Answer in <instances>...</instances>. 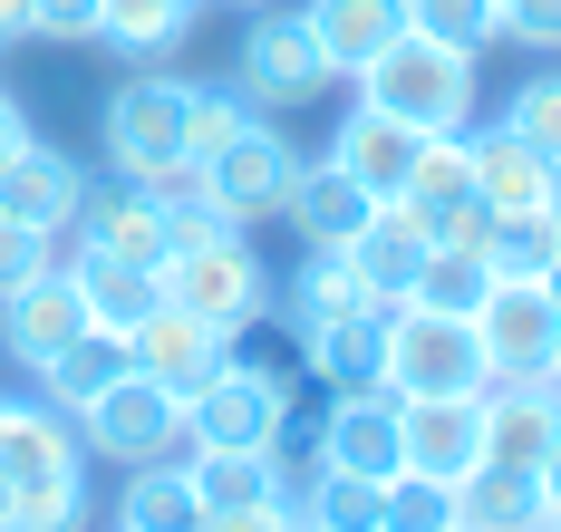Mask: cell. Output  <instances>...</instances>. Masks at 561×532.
I'll return each mask as SVG.
<instances>
[{
  "label": "cell",
  "mask_w": 561,
  "mask_h": 532,
  "mask_svg": "<svg viewBox=\"0 0 561 532\" xmlns=\"http://www.w3.org/2000/svg\"><path fill=\"white\" fill-rule=\"evenodd\" d=\"M0 474H10V532H88V446L68 407L0 397Z\"/></svg>",
  "instance_id": "obj_1"
},
{
  "label": "cell",
  "mask_w": 561,
  "mask_h": 532,
  "mask_svg": "<svg viewBox=\"0 0 561 532\" xmlns=\"http://www.w3.org/2000/svg\"><path fill=\"white\" fill-rule=\"evenodd\" d=\"M358 107H388V117H407L416 136H465V126H474V59L446 49V39L397 30L388 49L358 68Z\"/></svg>",
  "instance_id": "obj_2"
},
{
  "label": "cell",
  "mask_w": 561,
  "mask_h": 532,
  "mask_svg": "<svg viewBox=\"0 0 561 532\" xmlns=\"http://www.w3.org/2000/svg\"><path fill=\"white\" fill-rule=\"evenodd\" d=\"M156 291L174 310H194V320H214V329H252V320H272V262L252 252V233H204V242H174L165 262H156Z\"/></svg>",
  "instance_id": "obj_3"
},
{
  "label": "cell",
  "mask_w": 561,
  "mask_h": 532,
  "mask_svg": "<svg viewBox=\"0 0 561 532\" xmlns=\"http://www.w3.org/2000/svg\"><path fill=\"white\" fill-rule=\"evenodd\" d=\"M484 388H494V358L474 339V320L397 300L388 310V397H484Z\"/></svg>",
  "instance_id": "obj_4"
},
{
  "label": "cell",
  "mask_w": 561,
  "mask_h": 532,
  "mask_svg": "<svg viewBox=\"0 0 561 532\" xmlns=\"http://www.w3.org/2000/svg\"><path fill=\"white\" fill-rule=\"evenodd\" d=\"M184 88L194 78H156V68H136L126 88L107 97V165L126 184H174L194 165V136H184Z\"/></svg>",
  "instance_id": "obj_5"
},
{
  "label": "cell",
  "mask_w": 561,
  "mask_h": 532,
  "mask_svg": "<svg viewBox=\"0 0 561 532\" xmlns=\"http://www.w3.org/2000/svg\"><path fill=\"white\" fill-rule=\"evenodd\" d=\"M232 88L262 107V117H290V107H320L339 88L330 49L310 39V20L280 0V10H252V30H242V59H232Z\"/></svg>",
  "instance_id": "obj_6"
},
{
  "label": "cell",
  "mask_w": 561,
  "mask_h": 532,
  "mask_svg": "<svg viewBox=\"0 0 561 532\" xmlns=\"http://www.w3.org/2000/svg\"><path fill=\"white\" fill-rule=\"evenodd\" d=\"M78 446H88V465H156V455H184V397L156 388L146 368H126L116 388H98L88 407H78Z\"/></svg>",
  "instance_id": "obj_7"
},
{
  "label": "cell",
  "mask_w": 561,
  "mask_h": 532,
  "mask_svg": "<svg viewBox=\"0 0 561 532\" xmlns=\"http://www.w3.org/2000/svg\"><path fill=\"white\" fill-rule=\"evenodd\" d=\"M290 436V378L262 358H224L184 397V446H280Z\"/></svg>",
  "instance_id": "obj_8"
},
{
  "label": "cell",
  "mask_w": 561,
  "mask_h": 532,
  "mask_svg": "<svg viewBox=\"0 0 561 532\" xmlns=\"http://www.w3.org/2000/svg\"><path fill=\"white\" fill-rule=\"evenodd\" d=\"M194 175H204V194L224 204V223H242V233H252V223H272L280 204H290L300 146H290V136H280L272 117H252L242 136H232V146H214V155H204Z\"/></svg>",
  "instance_id": "obj_9"
},
{
  "label": "cell",
  "mask_w": 561,
  "mask_h": 532,
  "mask_svg": "<svg viewBox=\"0 0 561 532\" xmlns=\"http://www.w3.org/2000/svg\"><path fill=\"white\" fill-rule=\"evenodd\" d=\"M78 339H88V300H78V281H68V262L30 271L20 291H0V349L20 358L30 378H39L49 358H68Z\"/></svg>",
  "instance_id": "obj_10"
},
{
  "label": "cell",
  "mask_w": 561,
  "mask_h": 532,
  "mask_svg": "<svg viewBox=\"0 0 561 532\" xmlns=\"http://www.w3.org/2000/svg\"><path fill=\"white\" fill-rule=\"evenodd\" d=\"M474 339L494 358V378H552V349H561V300L542 281H494L484 310H474Z\"/></svg>",
  "instance_id": "obj_11"
},
{
  "label": "cell",
  "mask_w": 561,
  "mask_h": 532,
  "mask_svg": "<svg viewBox=\"0 0 561 532\" xmlns=\"http://www.w3.org/2000/svg\"><path fill=\"white\" fill-rule=\"evenodd\" d=\"M397 213L416 223L426 242H484V194H474V165H465V136H426V155H416V175L397 194Z\"/></svg>",
  "instance_id": "obj_12"
},
{
  "label": "cell",
  "mask_w": 561,
  "mask_h": 532,
  "mask_svg": "<svg viewBox=\"0 0 561 532\" xmlns=\"http://www.w3.org/2000/svg\"><path fill=\"white\" fill-rule=\"evenodd\" d=\"M224 358H232V329L194 320V310H174V300H156V310L126 329V368H146V378H156V388H174V397H194Z\"/></svg>",
  "instance_id": "obj_13"
},
{
  "label": "cell",
  "mask_w": 561,
  "mask_h": 532,
  "mask_svg": "<svg viewBox=\"0 0 561 532\" xmlns=\"http://www.w3.org/2000/svg\"><path fill=\"white\" fill-rule=\"evenodd\" d=\"M300 358L330 397H358V388H388V310L348 300L330 320H300Z\"/></svg>",
  "instance_id": "obj_14"
},
{
  "label": "cell",
  "mask_w": 561,
  "mask_h": 532,
  "mask_svg": "<svg viewBox=\"0 0 561 532\" xmlns=\"http://www.w3.org/2000/svg\"><path fill=\"white\" fill-rule=\"evenodd\" d=\"M416 155H426V136H416L407 117H388V107H348L339 136H330V165L358 184L368 204H397L407 175H416Z\"/></svg>",
  "instance_id": "obj_15"
},
{
  "label": "cell",
  "mask_w": 561,
  "mask_h": 532,
  "mask_svg": "<svg viewBox=\"0 0 561 532\" xmlns=\"http://www.w3.org/2000/svg\"><path fill=\"white\" fill-rule=\"evenodd\" d=\"M397 436H407V474L465 484L484 465V397H397Z\"/></svg>",
  "instance_id": "obj_16"
},
{
  "label": "cell",
  "mask_w": 561,
  "mask_h": 532,
  "mask_svg": "<svg viewBox=\"0 0 561 532\" xmlns=\"http://www.w3.org/2000/svg\"><path fill=\"white\" fill-rule=\"evenodd\" d=\"M320 465L339 474H368V484H388V474H407V436H397V397L388 388H358V397H330V416H320Z\"/></svg>",
  "instance_id": "obj_17"
},
{
  "label": "cell",
  "mask_w": 561,
  "mask_h": 532,
  "mask_svg": "<svg viewBox=\"0 0 561 532\" xmlns=\"http://www.w3.org/2000/svg\"><path fill=\"white\" fill-rule=\"evenodd\" d=\"M68 242H88V252H116V262H165V204H156V184H88L78 194V223H68Z\"/></svg>",
  "instance_id": "obj_18"
},
{
  "label": "cell",
  "mask_w": 561,
  "mask_h": 532,
  "mask_svg": "<svg viewBox=\"0 0 561 532\" xmlns=\"http://www.w3.org/2000/svg\"><path fill=\"white\" fill-rule=\"evenodd\" d=\"M78 194H88V175L58 155V146H20L10 165H0V213L10 223H30V233H49V242H68V223H78Z\"/></svg>",
  "instance_id": "obj_19"
},
{
  "label": "cell",
  "mask_w": 561,
  "mask_h": 532,
  "mask_svg": "<svg viewBox=\"0 0 561 532\" xmlns=\"http://www.w3.org/2000/svg\"><path fill=\"white\" fill-rule=\"evenodd\" d=\"M465 165H474V194L494 204V213H523V204H561V165L552 155H533L504 117L494 126H465Z\"/></svg>",
  "instance_id": "obj_20"
},
{
  "label": "cell",
  "mask_w": 561,
  "mask_h": 532,
  "mask_svg": "<svg viewBox=\"0 0 561 532\" xmlns=\"http://www.w3.org/2000/svg\"><path fill=\"white\" fill-rule=\"evenodd\" d=\"M184 474H194L204 513H252V504H290L280 446H184Z\"/></svg>",
  "instance_id": "obj_21"
},
{
  "label": "cell",
  "mask_w": 561,
  "mask_h": 532,
  "mask_svg": "<svg viewBox=\"0 0 561 532\" xmlns=\"http://www.w3.org/2000/svg\"><path fill=\"white\" fill-rule=\"evenodd\" d=\"M58 262H68V281L88 300V329H107V339H126V329L165 300L146 262H116V252H88V242H58Z\"/></svg>",
  "instance_id": "obj_22"
},
{
  "label": "cell",
  "mask_w": 561,
  "mask_h": 532,
  "mask_svg": "<svg viewBox=\"0 0 561 532\" xmlns=\"http://www.w3.org/2000/svg\"><path fill=\"white\" fill-rule=\"evenodd\" d=\"M426 252H436V242L416 233V223H407L397 204H378V213H368V223L348 233V271H358V291L378 300V310H397V300L416 291V271H426Z\"/></svg>",
  "instance_id": "obj_23"
},
{
  "label": "cell",
  "mask_w": 561,
  "mask_h": 532,
  "mask_svg": "<svg viewBox=\"0 0 561 532\" xmlns=\"http://www.w3.org/2000/svg\"><path fill=\"white\" fill-rule=\"evenodd\" d=\"M368 213H378V204H368L358 184L339 175L330 155H320V165L300 155V175H290V204H280V223H290V233L310 242V252H348V233H358Z\"/></svg>",
  "instance_id": "obj_24"
},
{
  "label": "cell",
  "mask_w": 561,
  "mask_h": 532,
  "mask_svg": "<svg viewBox=\"0 0 561 532\" xmlns=\"http://www.w3.org/2000/svg\"><path fill=\"white\" fill-rule=\"evenodd\" d=\"M116 532H204V494H194L184 455L126 465V484H116Z\"/></svg>",
  "instance_id": "obj_25"
},
{
  "label": "cell",
  "mask_w": 561,
  "mask_h": 532,
  "mask_svg": "<svg viewBox=\"0 0 561 532\" xmlns=\"http://www.w3.org/2000/svg\"><path fill=\"white\" fill-rule=\"evenodd\" d=\"M300 20H310V39L330 49L339 78H358V68H368L397 30H407V0H310Z\"/></svg>",
  "instance_id": "obj_26"
},
{
  "label": "cell",
  "mask_w": 561,
  "mask_h": 532,
  "mask_svg": "<svg viewBox=\"0 0 561 532\" xmlns=\"http://www.w3.org/2000/svg\"><path fill=\"white\" fill-rule=\"evenodd\" d=\"M484 262H494V281H542L561 262V204H523V213H484V242H474Z\"/></svg>",
  "instance_id": "obj_27"
},
{
  "label": "cell",
  "mask_w": 561,
  "mask_h": 532,
  "mask_svg": "<svg viewBox=\"0 0 561 532\" xmlns=\"http://www.w3.org/2000/svg\"><path fill=\"white\" fill-rule=\"evenodd\" d=\"M455 523L465 532H542V494H533V474H513V465H474L455 484Z\"/></svg>",
  "instance_id": "obj_28"
},
{
  "label": "cell",
  "mask_w": 561,
  "mask_h": 532,
  "mask_svg": "<svg viewBox=\"0 0 561 532\" xmlns=\"http://www.w3.org/2000/svg\"><path fill=\"white\" fill-rule=\"evenodd\" d=\"M300 532H378V484L368 474H339V465H310V484L290 494Z\"/></svg>",
  "instance_id": "obj_29"
},
{
  "label": "cell",
  "mask_w": 561,
  "mask_h": 532,
  "mask_svg": "<svg viewBox=\"0 0 561 532\" xmlns=\"http://www.w3.org/2000/svg\"><path fill=\"white\" fill-rule=\"evenodd\" d=\"M484 291H494V262H484L474 242H436L407 300H426V310H455V320H474V310H484Z\"/></svg>",
  "instance_id": "obj_30"
},
{
  "label": "cell",
  "mask_w": 561,
  "mask_h": 532,
  "mask_svg": "<svg viewBox=\"0 0 561 532\" xmlns=\"http://www.w3.org/2000/svg\"><path fill=\"white\" fill-rule=\"evenodd\" d=\"M116 378H126V339H107V329H88V339H78L68 358H49V368H39V397L78 416L88 397H98V388H116Z\"/></svg>",
  "instance_id": "obj_31"
},
{
  "label": "cell",
  "mask_w": 561,
  "mask_h": 532,
  "mask_svg": "<svg viewBox=\"0 0 561 532\" xmlns=\"http://www.w3.org/2000/svg\"><path fill=\"white\" fill-rule=\"evenodd\" d=\"M194 10H204V0H107L98 39H116L126 59H156V49H174V39L194 30Z\"/></svg>",
  "instance_id": "obj_32"
},
{
  "label": "cell",
  "mask_w": 561,
  "mask_h": 532,
  "mask_svg": "<svg viewBox=\"0 0 561 532\" xmlns=\"http://www.w3.org/2000/svg\"><path fill=\"white\" fill-rule=\"evenodd\" d=\"M407 30H416V39H446L465 59H484V49L504 39V10H494V0H407Z\"/></svg>",
  "instance_id": "obj_33"
},
{
  "label": "cell",
  "mask_w": 561,
  "mask_h": 532,
  "mask_svg": "<svg viewBox=\"0 0 561 532\" xmlns=\"http://www.w3.org/2000/svg\"><path fill=\"white\" fill-rule=\"evenodd\" d=\"M378 532H455V484H436V474H388L378 484Z\"/></svg>",
  "instance_id": "obj_34"
},
{
  "label": "cell",
  "mask_w": 561,
  "mask_h": 532,
  "mask_svg": "<svg viewBox=\"0 0 561 532\" xmlns=\"http://www.w3.org/2000/svg\"><path fill=\"white\" fill-rule=\"evenodd\" d=\"M348 300H368L358 271H348V252H310L300 281H290V329H300V320H330V310H348ZM368 310H378V300H368Z\"/></svg>",
  "instance_id": "obj_35"
},
{
  "label": "cell",
  "mask_w": 561,
  "mask_h": 532,
  "mask_svg": "<svg viewBox=\"0 0 561 532\" xmlns=\"http://www.w3.org/2000/svg\"><path fill=\"white\" fill-rule=\"evenodd\" d=\"M504 126L533 146V155H552V165H561V68H542V78L513 88V97H504Z\"/></svg>",
  "instance_id": "obj_36"
},
{
  "label": "cell",
  "mask_w": 561,
  "mask_h": 532,
  "mask_svg": "<svg viewBox=\"0 0 561 532\" xmlns=\"http://www.w3.org/2000/svg\"><path fill=\"white\" fill-rule=\"evenodd\" d=\"M252 117H262V107H252L242 88H184V136H194V165H204L214 146H232Z\"/></svg>",
  "instance_id": "obj_37"
},
{
  "label": "cell",
  "mask_w": 561,
  "mask_h": 532,
  "mask_svg": "<svg viewBox=\"0 0 561 532\" xmlns=\"http://www.w3.org/2000/svg\"><path fill=\"white\" fill-rule=\"evenodd\" d=\"M49 262H58L49 233H30V223H10V213H0V291H20V281H30V271H49Z\"/></svg>",
  "instance_id": "obj_38"
},
{
  "label": "cell",
  "mask_w": 561,
  "mask_h": 532,
  "mask_svg": "<svg viewBox=\"0 0 561 532\" xmlns=\"http://www.w3.org/2000/svg\"><path fill=\"white\" fill-rule=\"evenodd\" d=\"M504 39H523V49H561V0H504Z\"/></svg>",
  "instance_id": "obj_39"
},
{
  "label": "cell",
  "mask_w": 561,
  "mask_h": 532,
  "mask_svg": "<svg viewBox=\"0 0 561 532\" xmlns=\"http://www.w3.org/2000/svg\"><path fill=\"white\" fill-rule=\"evenodd\" d=\"M107 0H39V39H98Z\"/></svg>",
  "instance_id": "obj_40"
},
{
  "label": "cell",
  "mask_w": 561,
  "mask_h": 532,
  "mask_svg": "<svg viewBox=\"0 0 561 532\" xmlns=\"http://www.w3.org/2000/svg\"><path fill=\"white\" fill-rule=\"evenodd\" d=\"M204 532H300L290 504H252V513H204Z\"/></svg>",
  "instance_id": "obj_41"
},
{
  "label": "cell",
  "mask_w": 561,
  "mask_h": 532,
  "mask_svg": "<svg viewBox=\"0 0 561 532\" xmlns=\"http://www.w3.org/2000/svg\"><path fill=\"white\" fill-rule=\"evenodd\" d=\"M39 39V0H0V49H30Z\"/></svg>",
  "instance_id": "obj_42"
},
{
  "label": "cell",
  "mask_w": 561,
  "mask_h": 532,
  "mask_svg": "<svg viewBox=\"0 0 561 532\" xmlns=\"http://www.w3.org/2000/svg\"><path fill=\"white\" fill-rule=\"evenodd\" d=\"M20 146H30V107H20V97H10V88H0V165H10V155H20Z\"/></svg>",
  "instance_id": "obj_43"
},
{
  "label": "cell",
  "mask_w": 561,
  "mask_h": 532,
  "mask_svg": "<svg viewBox=\"0 0 561 532\" xmlns=\"http://www.w3.org/2000/svg\"><path fill=\"white\" fill-rule=\"evenodd\" d=\"M533 494H542V513H561V436H552V455L533 465Z\"/></svg>",
  "instance_id": "obj_44"
},
{
  "label": "cell",
  "mask_w": 561,
  "mask_h": 532,
  "mask_svg": "<svg viewBox=\"0 0 561 532\" xmlns=\"http://www.w3.org/2000/svg\"><path fill=\"white\" fill-rule=\"evenodd\" d=\"M542 291H552V300H561V262H552V271H542Z\"/></svg>",
  "instance_id": "obj_45"
},
{
  "label": "cell",
  "mask_w": 561,
  "mask_h": 532,
  "mask_svg": "<svg viewBox=\"0 0 561 532\" xmlns=\"http://www.w3.org/2000/svg\"><path fill=\"white\" fill-rule=\"evenodd\" d=\"M232 10H280V0H232Z\"/></svg>",
  "instance_id": "obj_46"
},
{
  "label": "cell",
  "mask_w": 561,
  "mask_h": 532,
  "mask_svg": "<svg viewBox=\"0 0 561 532\" xmlns=\"http://www.w3.org/2000/svg\"><path fill=\"white\" fill-rule=\"evenodd\" d=\"M542 532H561V513H542Z\"/></svg>",
  "instance_id": "obj_47"
},
{
  "label": "cell",
  "mask_w": 561,
  "mask_h": 532,
  "mask_svg": "<svg viewBox=\"0 0 561 532\" xmlns=\"http://www.w3.org/2000/svg\"><path fill=\"white\" fill-rule=\"evenodd\" d=\"M552 378H561V349H552Z\"/></svg>",
  "instance_id": "obj_48"
},
{
  "label": "cell",
  "mask_w": 561,
  "mask_h": 532,
  "mask_svg": "<svg viewBox=\"0 0 561 532\" xmlns=\"http://www.w3.org/2000/svg\"><path fill=\"white\" fill-rule=\"evenodd\" d=\"M455 532H465V523H455Z\"/></svg>",
  "instance_id": "obj_49"
}]
</instances>
